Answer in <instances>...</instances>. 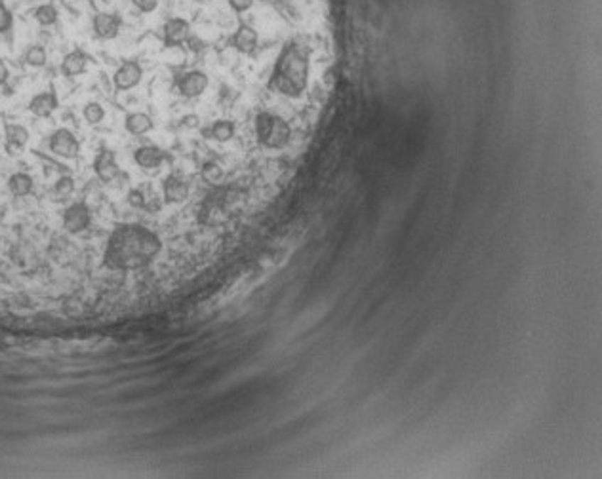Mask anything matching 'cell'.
Returning a JSON list of instances; mask_svg holds the SVG:
<instances>
[{
  "label": "cell",
  "mask_w": 602,
  "mask_h": 479,
  "mask_svg": "<svg viewBox=\"0 0 602 479\" xmlns=\"http://www.w3.org/2000/svg\"><path fill=\"white\" fill-rule=\"evenodd\" d=\"M161 251V236L149 226L139 223H119L109 234L102 265L113 272H134L147 268Z\"/></svg>",
  "instance_id": "obj_1"
},
{
  "label": "cell",
  "mask_w": 602,
  "mask_h": 479,
  "mask_svg": "<svg viewBox=\"0 0 602 479\" xmlns=\"http://www.w3.org/2000/svg\"><path fill=\"white\" fill-rule=\"evenodd\" d=\"M309 80V53L298 42H288L276 57L269 78V89L286 97H299Z\"/></svg>",
  "instance_id": "obj_2"
},
{
  "label": "cell",
  "mask_w": 602,
  "mask_h": 479,
  "mask_svg": "<svg viewBox=\"0 0 602 479\" xmlns=\"http://www.w3.org/2000/svg\"><path fill=\"white\" fill-rule=\"evenodd\" d=\"M254 128H256L257 143L265 148L281 150V148L288 147V143L292 139V128L286 120L282 116H276V114L267 113V111L257 113Z\"/></svg>",
  "instance_id": "obj_3"
},
{
  "label": "cell",
  "mask_w": 602,
  "mask_h": 479,
  "mask_svg": "<svg viewBox=\"0 0 602 479\" xmlns=\"http://www.w3.org/2000/svg\"><path fill=\"white\" fill-rule=\"evenodd\" d=\"M233 190L215 189L212 190L198 206L197 219L204 226H220L229 219V207H231Z\"/></svg>",
  "instance_id": "obj_4"
},
{
  "label": "cell",
  "mask_w": 602,
  "mask_h": 479,
  "mask_svg": "<svg viewBox=\"0 0 602 479\" xmlns=\"http://www.w3.org/2000/svg\"><path fill=\"white\" fill-rule=\"evenodd\" d=\"M61 223L69 234H80L92 225V211L86 202H75L61 215Z\"/></svg>",
  "instance_id": "obj_5"
},
{
  "label": "cell",
  "mask_w": 602,
  "mask_h": 479,
  "mask_svg": "<svg viewBox=\"0 0 602 479\" xmlns=\"http://www.w3.org/2000/svg\"><path fill=\"white\" fill-rule=\"evenodd\" d=\"M208 84V75L195 69V71H187L178 75L173 86H176V89L179 92V95H183L187 99H195V97H198V95H203L204 92H206Z\"/></svg>",
  "instance_id": "obj_6"
},
{
  "label": "cell",
  "mask_w": 602,
  "mask_h": 479,
  "mask_svg": "<svg viewBox=\"0 0 602 479\" xmlns=\"http://www.w3.org/2000/svg\"><path fill=\"white\" fill-rule=\"evenodd\" d=\"M50 150L55 154V156H61V158L72 160L77 158L78 153H80V143L75 137L72 131H69L67 128H60L55 130L50 137Z\"/></svg>",
  "instance_id": "obj_7"
},
{
  "label": "cell",
  "mask_w": 602,
  "mask_h": 479,
  "mask_svg": "<svg viewBox=\"0 0 602 479\" xmlns=\"http://www.w3.org/2000/svg\"><path fill=\"white\" fill-rule=\"evenodd\" d=\"M94 173L102 183H113L114 179L120 175L119 162H117V154L107 147L100 148L96 160H94Z\"/></svg>",
  "instance_id": "obj_8"
},
{
  "label": "cell",
  "mask_w": 602,
  "mask_h": 479,
  "mask_svg": "<svg viewBox=\"0 0 602 479\" xmlns=\"http://www.w3.org/2000/svg\"><path fill=\"white\" fill-rule=\"evenodd\" d=\"M141 78H144V67L137 61H124L114 71L113 84L119 92H128V89L136 88L137 84L141 82Z\"/></svg>",
  "instance_id": "obj_9"
},
{
  "label": "cell",
  "mask_w": 602,
  "mask_h": 479,
  "mask_svg": "<svg viewBox=\"0 0 602 479\" xmlns=\"http://www.w3.org/2000/svg\"><path fill=\"white\" fill-rule=\"evenodd\" d=\"M189 192H191L189 181L181 173H170L162 181V194L166 204H181L189 198Z\"/></svg>",
  "instance_id": "obj_10"
},
{
  "label": "cell",
  "mask_w": 602,
  "mask_h": 479,
  "mask_svg": "<svg viewBox=\"0 0 602 479\" xmlns=\"http://www.w3.org/2000/svg\"><path fill=\"white\" fill-rule=\"evenodd\" d=\"M189 36H191V25L183 18H170L162 27V38L166 48L181 46L189 40Z\"/></svg>",
  "instance_id": "obj_11"
},
{
  "label": "cell",
  "mask_w": 602,
  "mask_h": 479,
  "mask_svg": "<svg viewBox=\"0 0 602 479\" xmlns=\"http://www.w3.org/2000/svg\"><path fill=\"white\" fill-rule=\"evenodd\" d=\"M120 25H122V19L114 13L107 12H100L94 16V21H92V29H94V35L102 40H113L117 38L120 33Z\"/></svg>",
  "instance_id": "obj_12"
},
{
  "label": "cell",
  "mask_w": 602,
  "mask_h": 479,
  "mask_svg": "<svg viewBox=\"0 0 602 479\" xmlns=\"http://www.w3.org/2000/svg\"><path fill=\"white\" fill-rule=\"evenodd\" d=\"M166 160V153L155 145H145V147L136 148V153H134V162L144 170H158Z\"/></svg>",
  "instance_id": "obj_13"
},
{
  "label": "cell",
  "mask_w": 602,
  "mask_h": 479,
  "mask_svg": "<svg viewBox=\"0 0 602 479\" xmlns=\"http://www.w3.org/2000/svg\"><path fill=\"white\" fill-rule=\"evenodd\" d=\"M58 106H60V101H58V95L52 89L41 92V94H36L29 101V111L35 116H38V119H50L55 113Z\"/></svg>",
  "instance_id": "obj_14"
},
{
  "label": "cell",
  "mask_w": 602,
  "mask_h": 479,
  "mask_svg": "<svg viewBox=\"0 0 602 479\" xmlns=\"http://www.w3.org/2000/svg\"><path fill=\"white\" fill-rule=\"evenodd\" d=\"M257 42H259L257 31L246 23H240V27L237 29L233 38H231V44H233L235 50L239 53H244V55H252V53L256 52Z\"/></svg>",
  "instance_id": "obj_15"
},
{
  "label": "cell",
  "mask_w": 602,
  "mask_h": 479,
  "mask_svg": "<svg viewBox=\"0 0 602 479\" xmlns=\"http://www.w3.org/2000/svg\"><path fill=\"white\" fill-rule=\"evenodd\" d=\"M235 133H237V126H235L233 120H215V122H212V124L208 126V128H204L203 130V136L206 137V139H212V141H217V143H227L231 141L235 137Z\"/></svg>",
  "instance_id": "obj_16"
},
{
  "label": "cell",
  "mask_w": 602,
  "mask_h": 479,
  "mask_svg": "<svg viewBox=\"0 0 602 479\" xmlns=\"http://www.w3.org/2000/svg\"><path fill=\"white\" fill-rule=\"evenodd\" d=\"M88 61L90 57L82 50H72V52L67 53L65 57H63V61H61V72L69 78L78 77V75H82V72L86 71Z\"/></svg>",
  "instance_id": "obj_17"
},
{
  "label": "cell",
  "mask_w": 602,
  "mask_h": 479,
  "mask_svg": "<svg viewBox=\"0 0 602 479\" xmlns=\"http://www.w3.org/2000/svg\"><path fill=\"white\" fill-rule=\"evenodd\" d=\"M4 136H6V150L10 154L21 150L29 141V131L21 124H6L4 126Z\"/></svg>",
  "instance_id": "obj_18"
},
{
  "label": "cell",
  "mask_w": 602,
  "mask_h": 479,
  "mask_svg": "<svg viewBox=\"0 0 602 479\" xmlns=\"http://www.w3.org/2000/svg\"><path fill=\"white\" fill-rule=\"evenodd\" d=\"M124 128L131 136H145V133H149V131L155 128V122H153V119H151L149 114L130 113L126 114Z\"/></svg>",
  "instance_id": "obj_19"
},
{
  "label": "cell",
  "mask_w": 602,
  "mask_h": 479,
  "mask_svg": "<svg viewBox=\"0 0 602 479\" xmlns=\"http://www.w3.org/2000/svg\"><path fill=\"white\" fill-rule=\"evenodd\" d=\"M35 189V181L31 177L29 173L18 172L12 173L10 179H8V190L12 192V196L16 198H23V196H29Z\"/></svg>",
  "instance_id": "obj_20"
},
{
  "label": "cell",
  "mask_w": 602,
  "mask_h": 479,
  "mask_svg": "<svg viewBox=\"0 0 602 479\" xmlns=\"http://www.w3.org/2000/svg\"><path fill=\"white\" fill-rule=\"evenodd\" d=\"M200 177H203L208 185L217 187V185L221 183V179H223V167H221L217 162H214V160L204 162L203 167H200Z\"/></svg>",
  "instance_id": "obj_21"
},
{
  "label": "cell",
  "mask_w": 602,
  "mask_h": 479,
  "mask_svg": "<svg viewBox=\"0 0 602 479\" xmlns=\"http://www.w3.org/2000/svg\"><path fill=\"white\" fill-rule=\"evenodd\" d=\"M33 16H35V19L42 25V27H50V25H54L55 21H58V18H60V13H58L54 4H41V6H36Z\"/></svg>",
  "instance_id": "obj_22"
},
{
  "label": "cell",
  "mask_w": 602,
  "mask_h": 479,
  "mask_svg": "<svg viewBox=\"0 0 602 479\" xmlns=\"http://www.w3.org/2000/svg\"><path fill=\"white\" fill-rule=\"evenodd\" d=\"M23 61H25V65L41 69V67L46 65V61H48V53H46V50H44L42 46H31L29 50L25 52Z\"/></svg>",
  "instance_id": "obj_23"
},
{
  "label": "cell",
  "mask_w": 602,
  "mask_h": 479,
  "mask_svg": "<svg viewBox=\"0 0 602 479\" xmlns=\"http://www.w3.org/2000/svg\"><path fill=\"white\" fill-rule=\"evenodd\" d=\"M82 116L90 126H97L105 119V109L100 103H96V101H92V103H88L82 109Z\"/></svg>",
  "instance_id": "obj_24"
},
{
  "label": "cell",
  "mask_w": 602,
  "mask_h": 479,
  "mask_svg": "<svg viewBox=\"0 0 602 479\" xmlns=\"http://www.w3.org/2000/svg\"><path fill=\"white\" fill-rule=\"evenodd\" d=\"M72 192H75V179L71 175H61L54 183V196H58V200H63Z\"/></svg>",
  "instance_id": "obj_25"
},
{
  "label": "cell",
  "mask_w": 602,
  "mask_h": 479,
  "mask_svg": "<svg viewBox=\"0 0 602 479\" xmlns=\"http://www.w3.org/2000/svg\"><path fill=\"white\" fill-rule=\"evenodd\" d=\"M126 200H128V204H130L131 207H136V209H145V207H147V196H145L144 189H130V192L126 196Z\"/></svg>",
  "instance_id": "obj_26"
},
{
  "label": "cell",
  "mask_w": 602,
  "mask_h": 479,
  "mask_svg": "<svg viewBox=\"0 0 602 479\" xmlns=\"http://www.w3.org/2000/svg\"><path fill=\"white\" fill-rule=\"evenodd\" d=\"M14 27V16L12 12L8 10V6L0 0V33L4 35L8 31H12Z\"/></svg>",
  "instance_id": "obj_27"
},
{
  "label": "cell",
  "mask_w": 602,
  "mask_h": 479,
  "mask_svg": "<svg viewBox=\"0 0 602 479\" xmlns=\"http://www.w3.org/2000/svg\"><path fill=\"white\" fill-rule=\"evenodd\" d=\"M131 4L144 13L155 12L156 6H158V0H131Z\"/></svg>",
  "instance_id": "obj_28"
},
{
  "label": "cell",
  "mask_w": 602,
  "mask_h": 479,
  "mask_svg": "<svg viewBox=\"0 0 602 479\" xmlns=\"http://www.w3.org/2000/svg\"><path fill=\"white\" fill-rule=\"evenodd\" d=\"M252 4H254V0H229V6L233 8L237 13L248 12L252 8Z\"/></svg>",
  "instance_id": "obj_29"
},
{
  "label": "cell",
  "mask_w": 602,
  "mask_h": 479,
  "mask_svg": "<svg viewBox=\"0 0 602 479\" xmlns=\"http://www.w3.org/2000/svg\"><path fill=\"white\" fill-rule=\"evenodd\" d=\"M181 126H183V128H189V130H195V128L200 126V119H198L197 114H189V116H183Z\"/></svg>",
  "instance_id": "obj_30"
},
{
  "label": "cell",
  "mask_w": 602,
  "mask_h": 479,
  "mask_svg": "<svg viewBox=\"0 0 602 479\" xmlns=\"http://www.w3.org/2000/svg\"><path fill=\"white\" fill-rule=\"evenodd\" d=\"M8 78H10V71H8L6 63L0 60V86H4L8 82Z\"/></svg>",
  "instance_id": "obj_31"
},
{
  "label": "cell",
  "mask_w": 602,
  "mask_h": 479,
  "mask_svg": "<svg viewBox=\"0 0 602 479\" xmlns=\"http://www.w3.org/2000/svg\"><path fill=\"white\" fill-rule=\"evenodd\" d=\"M185 44H191L193 52H198V50H203L204 48V42L197 40V38H191V36H189V40L185 42Z\"/></svg>",
  "instance_id": "obj_32"
}]
</instances>
